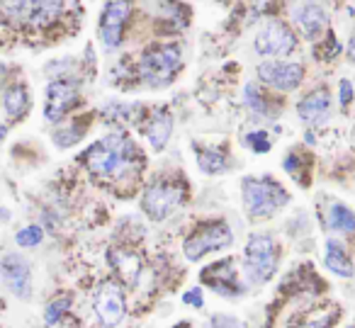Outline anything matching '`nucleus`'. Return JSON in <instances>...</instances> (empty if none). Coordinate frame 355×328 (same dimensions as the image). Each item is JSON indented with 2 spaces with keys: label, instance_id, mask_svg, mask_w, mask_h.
<instances>
[{
  "label": "nucleus",
  "instance_id": "nucleus-2",
  "mask_svg": "<svg viewBox=\"0 0 355 328\" xmlns=\"http://www.w3.org/2000/svg\"><path fill=\"white\" fill-rule=\"evenodd\" d=\"M243 209L251 219H270L290 202V192L270 175L243 178L241 182Z\"/></svg>",
  "mask_w": 355,
  "mask_h": 328
},
{
  "label": "nucleus",
  "instance_id": "nucleus-30",
  "mask_svg": "<svg viewBox=\"0 0 355 328\" xmlns=\"http://www.w3.org/2000/svg\"><path fill=\"white\" fill-rule=\"evenodd\" d=\"M353 98H355L353 83H350L348 78H343L338 83V103H340V107H348V105L353 103Z\"/></svg>",
  "mask_w": 355,
  "mask_h": 328
},
{
  "label": "nucleus",
  "instance_id": "nucleus-35",
  "mask_svg": "<svg viewBox=\"0 0 355 328\" xmlns=\"http://www.w3.org/2000/svg\"><path fill=\"white\" fill-rule=\"evenodd\" d=\"M350 328H355V326H350Z\"/></svg>",
  "mask_w": 355,
  "mask_h": 328
},
{
  "label": "nucleus",
  "instance_id": "nucleus-8",
  "mask_svg": "<svg viewBox=\"0 0 355 328\" xmlns=\"http://www.w3.org/2000/svg\"><path fill=\"white\" fill-rule=\"evenodd\" d=\"M132 0H107L100 15V40H103L105 49L114 51L119 49L124 37V27H127L129 17H132Z\"/></svg>",
  "mask_w": 355,
  "mask_h": 328
},
{
  "label": "nucleus",
  "instance_id": "nucleus-27",
  "mask_svg": "<svg viewBox=\"0 0 355 328\" xmlns=\"http://www.w3.org/2000/svg\"><path fill=\"white\" fill-rule=\"evenodd\" d=\"M246 146L251 148V151L256 153H268L270 151V137H268V132H263V129H256V132L246 134Z\"/></svg>",
  "mask_w": 355,
  "mask_h": 328
},
{
  "label": "nucleus",
  "instance_id": "nucleus-31",
  "mask_svg": "<svg viewBox=\"0 0 355 328\" xmlns=\"http://www.w3.org/2000/svg\"><path fill=\"white\" fill-rule=\"evenodd\" d=\"M183 302H185V304H190V307H195V309H202V304H205L202 289H200V287H193L190 292H185V294H183Z\"/></svg>",
  "mask_w": 355,
  "mask_h": 328
},
{
  "label": "nucleus",
  "instance_id": "nucleus-25",
  "mask_svg": "<svg viewBox=\"0 0 355 328\" xmlns=\"http://www.w3.org/2000/svg\"><path fill=\"white\" fill-rule=\"evenodd\" d=\"M42 239H44V231H42L40 224H30L15 234L17 245H22V248H37L42 243Z\"/></svg>",
  "mask_w": 355,
  "mask_h": 328
},
{
  "label": "nucleus",
  "instance_id": "nucleus-9",
  "mask_svg": "<svg viewBox=\"0 0 355 328\" xmlns=\"http://www.w3.org/2000/svg\"><path fill=\"white\" fill-rule=\"evenodd\" d=\"M258 78H261V83L270 85V88L282 90V93H292V90L300 88L302 80H304V69H302V64L270 59L258 66Z\"/></svg>",
  "mask_w": 355,
  "mask_h": 328
},
{
  "label": "nucleus",
  "instance_id": "nucleus-26",
  "mask_svg": "<svg viewBox=\"0 0 355 328\" xmlns=\"http://www.w3.org/2000/svg\"><path fill=\"white\" fill-rule=\"evenodd\" d=\"M69 307H71V299L69 297H61V299H54V302L46 307V311H44V321H46V326H56V323L64 318V313L69 311Z\"/></svg>",
  "mask_w": 355,
  "mask_h": 328
},
{
  "label": "nucleus",
  "instance_id": "nucleus-4",
  "mask_svg": "<svg viewBox=\"0 0 355 328\" xmlns=\"http://www.w3.org/2000/svg\"><path fill=\"white\" fill-rule=\"evenodd\" d=\"M180 49L178 46H148L139 59V78L148 88H166L171 85L175 71L180 69Z\"/></svg>",
  "mask_w": 355,
  "mask_h": 328
},
{
  "label": "nucleus",
  "instance_id": "nucleus-12",
  "mask_svg": "<svg viewBox=\"0 0 355 328\" xmlns=\"http://www.w3.org/2000/svg\"><path fill=\"white\" fill-rule=\"evenodd\" d=\"M0 277L17 299L32 297V268L20 253H6L0 260Z\"/></svg>",
  "mask_w": 355,
  "mask_h": 328
},
{
  "label": "nucleus",
  "instance_id": "nucleus-32",
  "mask_svg": "<svg viewBox=\"0 0 355 328\" xmlns=\"http://www.w3.org/2000/svg\"><path fill=\"white\" fill-rule=\"evenodd\" d=\"M348 59L355 61V37L350 40V44H348Z\"/></svg>",
  "mask_w": 355,
  "mask_h": 328
},
{
  "label": "nucleus",
  "instance_id": "nucleus-28",
  "mask_svg": "<svg viewBox=\"0 0 355 328\" xmlns=\"http://www.w3.org/2000/svg\"><path fill=\"white\" fill-rule=\"evenodd\" d=\"M83 134H85V127H80V129H59V132H54V141L59 144L61 148H69V146H73V144L78 141Z\"/></svg>",
  "mask_w": 355,
  "mask_h": 328
},
{
  "label": "nucleus",
  "instance_id": "nucleus-18",
  "mask_svg": "<svg viewBox=\"0 0 355 328\" xmlns=\"http://www.w3.org/2000/svg\"><path fill=\"white\" fill-rule=\"evenodd\" d=\"M324 265L331 270L334 275L338 277H353L355 268H353V260H350L348 250L340 241L329 239L326 241V253H324Z\"/></svg>",
  "mask_w": 355,
  "mask_h": 328
},
{
  "label": "nucleus",
  "instance_id": "nucleus-17",
  "mask_svg": "<svg viewBox=\"0 0 355 328\" xmlns=\"http://www.w3.org/2000/svg\"><path fill=\"white\" fill-rule=\"evenodd\" d=\"M173 134V114L168 110H156L148 119V127H146V137L148 144L156 153H161L163 148L168 146V139Z\"/></svg>",
  "mask_w": 355,
  "mask_h": 328
},
{
  "label": "nucleus",
  "instance_id": "nucleus-23",
  "mask_svg": "<svg viewBox=\"0 0 355 328\" xmlns=\"http://www.w3.org/2000/svg\"><path fill=\"white\" fill-rule=\"evenodd\" d=\"M112 268L119 273V277H124L127 282H134L139 277L141 263L134 253H124V250H114L112 253Z\"/></svg>",
  "mask_w": 355,
  "mask_h": 328
},
{
  "label": "nucleus",
  "instance_id": "nucleus-3",
  "mask_svg": "<svg viewBox=\"0 0 355 328\" xmlns=\"http://www.w3.org/2000/svg\"><path fill=\"white\" fill-rule=\"evenodd\" d=\"M277 260H280V250L270 234L266 231H256L248 236L246 248H243V270L246 277L256 284H263L275 275Z\"/></svg>",
  "mask_w": 355,
  "mask_h": 328
},
{
  "label": "nucleus",
  "instance_id": "nucleus-16",
  "mask_svg": "<svg viewBox=\"0 0 355 328\" xmlns=\"http://www.w3.org/2000/svg\"><path fill=\"white\" fill-rule=\"evenodd\" d=\"M295 25L300 27L306 40H316L329 27V15L319 3H304L295 10Z\"/></svg>",
  "mask_w": 355,
  "mask_h": 328
},
{
  "label": "nucleus",
  "instance_id": "nucleus-22",
  "mask_svg": "<svg viewBox=\"0 0 355 328\" xmlns=\"http://www.w3.org/2000/svg\"><path fill=\"white\" fill-rule=\"evenodd\" d=\"M243 103H246V107L251 110L253 114H261V117H275L277 114V110L272 107V100L253 83H248L246 88H243Z\"/></svg>",
  "mask_w": 355,
  "mask_h": 328
},
{
  "label": "nucleus",
  "instance_id": "nucleus-7",
  "mask_svg": "<svg viewBox=\"0 0 355 328\" xmlns=\"http://www.w3.org/2000/svg\"><path fill=\"white\" fill-rule=\"evenodd\" d=\"M180 205H183V187L175 185V182H163V180L151 182L141 200L144 212L153 221H166Z\"/></svg>",
  "mask_w": 355,
  "mask_h": 328
},
{
  "label": "nucleus",
  "instance_id": "nucleus-24",
  "mask_svg": "<svg viewBox=\"0 0 355 328\" xmlns=\"http://www.w3.org/2000/svg\"><path fill=\"white\" fill-rule=\"evenodd\" d=\"M338 318H340V309L329 307L319 313H311L309 318H304V321L295 323V326H290V328H334Z\"/></svg>",
  "mask_w": 355,
  "mask_h": 328
},
{
  "label": "nucleus",
  "instance_id": "nucleus-13",
  "mask_svg": "<svg viewBox=\"0 0 355 328\" xmlns=\"http://www.w3.org/2000/svg\"><path fill=\"white\" fill-rule=\"evenodd\" d=\"M61 10V0H6V15L15 22L42 25Z\"/></svg>",
  "mask_w": 355,
  "mask_h": 328
},
{
  "label": "nucleus",
  "instance_id": "nucleus-6",
  "mask_svg": "<svg viewBox=\"0 0 355 328\" xmlns=\"http://www.w3.org/2000/svg\"><path fill=\"white\" fill-rule=\"evenodd\" d=\"M253 46L261 56L270 59H285L297 51V35L280 20H270L258 30Z\"/></svg>",
  "mask_w": 355,
  "mask_h": 328
},
{
  "label": "nucleus",
  "instance_id": "nucleus-1",
  "mask_svg": "<svg viewBox=\"0 0 355 328\" xmlns=\"http://www.w3.org/2000/svg\"><path fill=\"white\" fill-rule=\"evenodd\" d=\"M139 158L137 144L129 141L124 134H110V137L95 141L83 153V163L95 173L105 178H122L127 171L134 168Z\"/></svg>",
  "mask_w": 355,
  "mask_h": 328
},
{
  "label": "nucleus",
  "instance_id": "nucleus-11",
  "mask_svg": "<svg viewBox=\"0 0 355 328\" xmlns=\"http://www.w3.org/2000/svg\"><path fill=\"white\" fill-rule=\"evenodd\" d=\"M93 309L95 316L100 318L105 328H114L122 323L124 313H127V304H124V294L119 289V284L114 282H103L98 287L93 297Z\"/></svg>",
  "mask_w": 355,
  "mask_h": 328
},
{
  "label": "nucleus",
  "instance_id": "nucleus-14",
  "mask_svg": "<svg viewBox=\"0 0 355 328\" xmlns=\"http://www.w3.org/2000/svg\"><path fill=\"white\" fill-rule=\"evenodd\" d=\"M200 277H202V282L207 284V287H212V292L222 294V297H241L243 294V287L236 277L234 260H229V258L205 268Z\"/></svg>",
  "mask_w": 355,
  "mask_h": 328
},
{
  "label": "nucleus",
  "instance_id": "nucleus-10",
  "mask_svg": "<svg viewBox=\"0 0 355 328\" xmlns=\"http://www.w3.org/2000/svg\"><path fill=\"white\" fill-rule=\"evenodd\" d=\"M78 103V80L73 78H56L46 88V107L44 117L49 122H61Z\"/></svg>",
  "mask_w": 355,
  "mask_h": 328
},
{
  "label": "nucleus",
  "instance_id": "nucleus-20",
  "mask_svg": "<svg viewBox=\"0 0 355 328\" xmlns=\"http://www.w3.org/2000/svg\"><path fill=\"white\" fill-rule=\"evenodd\" d=\"M329 226L340 236H355V212L343 202L329 207Z\"/></svg>",
  "mask_w": 355,
  "mask_h": 328
},
{
  "label": "nucleus",
  "instance_id": "nucleus-29",
  "mask_svg": "<svg viewBox=\"0 0 355 328\" xmlns=\"http://www.w3.org/2000/svg\"><path fill=\"white\" fill-rule=\"evenodd\" d=\"M205 328H239V321L234 316H227V313H214Z\"/></svg>",
  "mask_w": 355,
  "mask_h": 328
},
{
  "label": "nucleus",
  "instance_id": "nucleus-5",
  "mask_svg": "<svg viewBox=\"0 0 355 328\" xmlns=\"http://www.w3.org/2000/svg\"><path fill=\"white\" fill-rule=\"evenodd\" d=\"M234 243V231L229 229L224 221H207V224H200L193 234L185 239L183 253L190 263H198L205 255L224 250Z\"/></svg>",
  "mask_w": 355,
  "mask_h": 328
},
{
  "label": "nucleus",
  "instance_id": "nucleus-33",
  "mask_svg": "<svg viewBox=\"0 0 355 328\" xmlns=\"http://www.w3.org/2000/svg\"><path fill=\"white\" fill-rule=\"evenodd\" d=\"M173 328H193V326H190L188 321H183V323H178V326H173Z\"/></svg>",
  "mask_w": 355,
  "mask_h": 328
},
{
  "label": "nucleus",
  "instance_id": "nucleus-21",
  "mask_svg": "<svg viewBox=\"0 0 355 328\" xmlns=\"http://www.w3.org/2000/svg\"><path fill=\"white\" fill-rule=\"evenodd\" d=\"M3 105H6V112L10 119H20L30 110V95H27L25 85H10V88L3 93Z\"/></svg>",
  "mask_w": 355,
  "mask_h": 328
},
{
  "label": "nucleus",
  "instance_id": "nucleus-19",
  "mask_svg": "<svg viewBox=\"0 0 355 328\" xmlns=\"http://www.w3.org/2000/svg\"><path fill=\"white\" fill-rule=\"evenodd\" d=\"M195 158H198L200 171L209 173V175H219V173L229 171V153L224 151V148L200 146V144H195Z\"/></svg>",
  "mask_w": 355,
  "mask_h": 328
},
{
  "label": "nucleus",
  "instance_id": "nucleus-15",
  "mask_svg": "<svg viewBox=\"0 0 355 328\" xmlns=\"http://www.w3.org/2000/svg\"><path fill=\"white\" fill-rule=\"evenodd\" d=\"M297 114L311 127L324 124L331 117V93L326 88H314L297 103Z\"/></svg>",
  "mask_w": 355,
  "mask_h": 328
},
{
  "label": "nucleus",
  "instance_id": "nucleus-34",
  "mask_svg": "<svg viewBox=\"0 0 355 328\" xmlns=\"http://www.w3.org/2000/svg\"><path fill=\"white\" fill-rule=\"evenodd\" d=\"M219 3H229V0H219Z\"/></svg>",
  "mask_w": 355,
  "mask_h": 328
}]
</instances>
